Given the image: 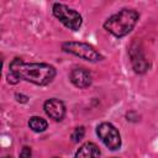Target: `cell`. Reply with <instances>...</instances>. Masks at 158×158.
Instances as JSON below:
<instances>
[{"label": "cell", "instance_id": "cell-1", "mask_svg": "<svg viewBox=\"0 0 158 158\" xmlns=\"http://www.w3.org/2000/svg\"><path fill=\"white\" fill-rule=\"evenodd\" d=\"M10 72L19 79L31 81L37 85L51 83L56 75V69L46 63H25L20 58H15L10 63Z\"/></svg>", "mask_w": 158, "mask_h": 158}, {"label": "cell", "instance_id": "cell-2", "mask_svg": "<svg viewBox=\"0 0 158 158\" xmlns=\"http://www.w3.org/2000/svg\"><path fill=\"white\" fill-rule=\"evenodd\" d=\"M137 20H138V14L135 10L123 9L120 12L109 17L105 21L104 27L114 36L122 37V36L127 35L128 32H131V30L135 27Z\"/></svg>", "mask_w": 158, "mask_h": 158}, {"label": "cell", "instance_id": "cell-3", "mask_svg": "<svg viewBox=\"0 0 158 158\" xmlns=\"http://www.w3.org/2000/svg\"><path fill=\"white\" fill-rule=\"evenodd\" d=\"M53 15L69 30L78 31L81 26V16L75 10L69 9L64 4H54L53 5Z\"/></svg>", "mask_w": 158, "mask_h": 158}, {"label": "cell", "instance_id": "cell-4", "mask_svg": "<svg viewBox=\"0 0 158 158\" xmlns=\"http://www.w3.org/2000/svg\"><path fill=\"white\" fill-rule=\"evenodd\" d=\"M62 48L65 52L73 53L89 62H98L102 58V56L99 52H96L91 46L83 43V42H65L63 43Z\"/></svg>", "mask_w": 158, "mask_h": 158}, {"label": "cell", "instance_id": "cell-5", "mask_svg": "<svg viewBox=\"0 0 158 158\" xmlns=\"http://www.w3.org/2000/svg\"><path fill=\"white\" fill-rule=\"evenodd\" d=\"M96 133L107 148H110L112 151L120 148L121 137H120V133H118L117 128L114 125H111L109 122H102L101 125L98 126Z\"/></svg>", "mask_w": 158, "mask_h": 158}, {"label": "cell", "instance_id": "cell-6", "mask_svg": "<svg viewBox=\"0 0 158 158\" xmlns=\"http://www.w3.org/2000/svg\"><path fill=\"white\" fill-rule=\"evenodd\" d=\"M44 111L46 114L56 120V121H60L63 117H64V114H65V107H64V104L58 100V99H49L44 102Z\"/></svg>", "mask_w": 158, "mask_h": 158}, {"label": "cell", "instance_id": "cell-7", "mask_svg": "<svg viewBox=\"0 0 158 158\" xmlns=\"http://www.w3.org/2000/svg\"><path fill=\"white\" fill-rule=\"evenodd\" d=\"M70 81L78 88H88L91 84V74L85 68H75L69 74Z\"/></svg>", "mask_w": 158, "mask_h": 158}, {"label": "cell", "instance_id": "cell-8", "mask_svg": "<svg viewBox=\"0 0 158 158\" xmlns=\"http://www.w3.org/2000/svg\"><path fill=\"white\" fill-rule=\"evenodd\" d=\"M99 157H100V149L95 143L91 142L84 143L74 156V158H99Z\"/></svg>", "mask_w": 158, "mask_h": 158}, {"label": "cell", "instance_id": "cell-9", "mask_svg": "<svg viewBox=\"0 0 158 158\" xmlns=\"http://www.w3.org/2000/svg\"><path fill=\"white\" fill-rule=\"evenodd\" d=\"M132 63H133V68L136 72L138 73H143L147 68H148V62L144 59V57H142V54L137 51V54H132Z\"/></svg>", "mask_w": 158, "mask_h": 158}, {"label": "cell", "instance_id": "cell-10", "mask_svg": "<svg viewBox=\"0 0 158 158\" xmlns=\"http://www.w3.org/2000/svg\"><path fill=\"white\" fill-rule=\"evenodd\" d=\"M28 126L32 131L35 132H43L46 128H47V121L42 117H38V116H33L30 118L28 121Z\"/></svg>", "mask_w": 158, "mask_h": 158}, {"label": "cell", "instance_id": "cell-11", "mask_svg": "<svg viewBox=\"0 0 158 158\" xmlns=\"http://www.w3.org/2000/svg\"><path fill=\"white\" fill-rule=\"evenodd\" d=\"M84 133H85L84 127H77V128L73 131V133H72V139H73V142H79V141L84 137Z\"/></svg>", "mask_w": 158, "mask_h": 158}, {"label": "cell", "instance_id": "cell-12", "mask_svg": "<svg viewBox=\"0 0 158 158\" xmlns=\"http://www.w3.org/2000/svg\"><path fill=\"white\" fill-rule=\"evenodd\" d=\"M31 157V148L25 146L20 152V158H30Z\"/></svg>", "mask_w": 158, "mask_h": 158}, {"label": "cell", "instance_id": "cell-13", "mask_svg": "<svg viewBox=\"0 0 158 158\" xmlns=\"http://www.w3.org/2000/svg\"><path fill=\"white\" fill-rule=\"evenodd\" d=\"M6 158H11V157H6Z\"/></svg>", "mask_w": 158, "mask_h": 158}, {"label": "cell", "instance_id": "cell-14", "mask_svg": "<svg viewBox=\"0 0 158 158\" xmlns=\"http://www.w3.org/2000/svg\"><path fill=\"white\" fill-rule=\"evenodd\" d=\"M54 158H58V157H54Z\"/></svg>", "mask_w": 158, "mask_h": 158}]
</instances>
